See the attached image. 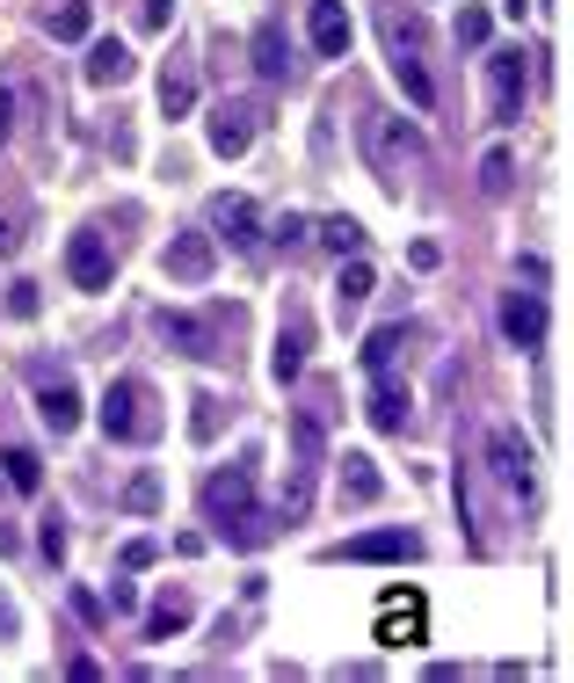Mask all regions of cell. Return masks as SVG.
I'll return each mask as SVG.
<instances>
[{"label": "cell", "instance_id": "ba28073f", "mask_svg": "<svg viewBox=\"0 0 574 683\" xmlns=\"http://www.w3.org/2000/svg\"><path fill=\"white\" fill-rule=\"evenodd\" d=\"M523 88H531V66H523V52H517V44L488 52V117H495V124H517Z\"/></svg>", "mask_w": 574, "mask_h": 683}, {"label": "cell", "instance_id": "6da1fadb", "mask_svg": "<svg viewBox=\"0 0 574 683\" xmlns=\"http://www.w3.org/2000/svg\"><path fill=\"white\" fill-rule=\"evenodd\" d=\"M204 524H219V538L241 545V553H255V545H269V516L255 509V473L247 466H226V473L204 480Z\"/></svg>", "mask_w": 574, "mask_h": 683}, {"label": "cell", "instance_id": "74e56055", "mask_svg": "<svg viewBox=\"0 0 574 683\" xmlns=\"http://www.w3.org/2000/svg\"><path fill=\"white\" fill-rule=\"evenodd\" d=\"M8 124H15V95L0 88V139H8Z\"/></svg>", "mask_w": 574, "mask_h": 683}, {"label": "cell", "instance_id": "ffe728a7", "mask_svg": "<svg viewBox=\"0 0 574 683\" xmlns=\"http://www.w3.org/2000/svg\"><path fill=\"white\" fill-rule=\"evenodd\" d=\"M401 421H407V386H393V371H379V378H371V429L393 437Z\"/></svg>", "mask_w": 574, "mask_h": 683}, {"label": "cell", "instance_id": "8fae6325", "mask_svg": "<svg viewBox=\"0 0 574 683\" xmlns=\"http://www.w3.org/2000/svg\"><path fill=\"white\" fill-rule=\"evenodd\" d=\"M109 247H103V233H73L66 241V277L81 284V291H109Z\"/></svg>", "mask_w": 574, "mask_h": 683}, {"label": "cell", "instance_id": "30bf717a", "mask_svg": "<svg viewBox=\"0 0 574 683\" xmlns=\"http://www.w3.org/2000/svg\"><path fill=\"white\" fill-rule=\"evenodd\" d=\"M211 269H219V241L211 233H174L168 241V277L174 284H204Z\"/></svg>", "mask_w": 574, "mask_h": 683}, {"label": "cell", "instance_id": "e575fe53", "mask_svg": "<svg viewBox=\"0 0 574 683\" xmlns=\"http://www.w3.org/2000/svg\"><path fill=\"white\" fill-rule=\"evenodd\" d=\"M153 561H160L153 538H131V545H124V567H153Z\"/></svg>", "mask_w": 574, "mask_h": 683}, {"label": "cell", "instance_id": "e0dca14e", "mask_svg": "<svg viewBox=\"0 0 574 683\" xmlns=\"http://www.w3.org/2000/svg\"><path fill=\"white\" fill-rule=\"evenodd\" d=\"M36 415H44L52 437H66L73 421H81V393H73L66 378H44V386H36Z\"/></svg>", "mask_w": 574, "mask_h": 683}, {"label": "cell", "instance_id": "3957f363", "mask_svg": "<svg viewBox=\"0 0 574 683\" xmlns=\"http://www.w3.org/2000/svg\"><path fill=\"white\" fill-rule=\"evenodd\" d=\"M422 44H429L422 15H385V52H393V81H401L407 109H436V73Z\"/></svg>", "mask_w": 574, "mask_h": 683}, {"label": "cell", "instance_id": "603a6c76", "mask_svg": "<svg viewBox=\"0 0 574 683\" xmlns=\"http://www.w3.org/2000/svg\"><path fill=\"white\" fill-rule=\"evenodd\" d=\"M0 473H8V488H15V494H36V488H44V466H36L30 444H8V451H0Z\"/></svg>", "mask_w": 574, "mask_h": 683}, {"label": "cell", "instance_id": "836d02e7", "mask_svg": "<svg viewBox=\"0 0 574 683\" xmlns=\"http://www.w3.org/2000/svg\"><path fill=\"white\" fill-rule=\"evenodd\" d=\"M458 44H488V15H480V8L458 15Z\"/></svg>", "mask_w": 574, "mask_h": 683}, {"label": "cell", "instance_id": "ab89813d", "mask_svg": "<svg viewBox=\"0 0 574 683\" xmlns=\"http://www.w3.org/2000/svg\"><path fill=\"white\" fill-rule=\"evenodd\" d=\"M0 255H15V233H8V226H0Z\"/></svg>", "mask_w": 574, "mask_h": 683}, {"label": "cell", "instance_id": "cb8c5ba5", "mask_svg": "<svg viewBox=\"0 0 574 683\" xmlns=\"http://www.w3.org/2000/svg\"><path fill=\"white\" fill-rule=\"evenodd\" d=\"M401 350H407V328L393 320V328H371V342H364V371L379 378V371H393L401 364Z\"/></svg>", "mask_w": 574, "mask_h": 683}, {"label": "cell", "instance_id": "f35d334b", "mask_svg": "<svg viewBox=\"0 0 574 683\" xmlns=\"http://www.w3.org/2000/svg\"><path fill=\"white\" fill-rule=\"evenodd\" d=\"M0 640H15V604H0Z\"/></svg>", "mask_w": 574, "mask_h": 683}, {"label": "cell", "instance_id": "5b68a950", "mask_svg": "<svg viewBox=\"0 0 574 683\" xmlns=\"http://www.w3.org/2000/svg\"><path fill=\"white\" fill-rule=\"evenodd\" d=\"M480 451H488V473L502 480L517 502H531V494H539V458H531V444H523L509 421H488V429H480Z\"/></svg>", "mask_w": 574, "mask_h": 683}, {"label": "cell", "instance_id": "4dcf8cb0", "mask_svg": "<svg viewBox=\"0 0 574 683\" xmlns=\"http://www.w3.org/2000/svg\"><path fill=\"white\" fill-rule=\"evenodd\" d=\"M124 509H139V516H146V509H160V480H153V473H139L131 488H124Z\"/></svg>", "mask_w": 574, "mask_h": 683}, {"label": "cell", "instance_id": "83f0119b", "mask_svg": "<svg viewBox=\"0 0 574 683\" xmlns=\"http://www.w3.org/2000/svg\"><path fill=\"white\" fill-rule=\"evenodd\" d=\"M509 168H517V160H509V146H488V160H480V190H488V196H509Z\"/></svg>", "mask_w": 574, "mask_h": 683}, {"label": "cell", "instance_id": "1f68e13d", "mask_svg": "<svg viewBox=\"0 0 574 683\" xmlns=\"http://www.w3.org/2000/svg\"><path fill=\"white\" fill-rule=\"evenodd\" d=\"M277 241H284V247H306V241H313V218H306V211H284V218H277Z\"/></svg>", "mask_w": 574, "mask_h": 683}, {"label": "cell", "instance_id": "2e32d148", "mask_svg": "<svg viewBox=\"0 0 574 683\" xmlns=\"http://www.w3.org/2000/svg\"><path fill=\"white\" fill-rule=\"evenodd\" d=\"M306 30H313V52L320 58H342L349 52V8H342V0H313Z\"/></svg>", "mask_w": 574, "mask_h": 683}, {"label": "cell", "instance_id": "4fadbf2b", "mask_svg": "<svg viewBox=\"0 0 574 683\" xmlns=\"http://www.w3.org/2000/svg\"><path fill=\"white\" fill-rule=\"evenodd\" d=\"M211 226H219L211 241H226V247H241V255H247V247L262 241V211L247 204V196H219V204H211Z\"/></svg>", "mask_w": 574, "mask_h": 683}, {"label": "cell", "instance_id": "5bb4252c", "mask_svg": "<svg viewBox=\"0 0 574 683\" xmlns=\"http://www.w3.org/2000/svg\"><path fill=\"white\" fill-rule=\"evenodd\" d=\"M502 334L517 342V350H539L545 342V298L539 291H509L502 298Z\"/></svg>", "mask_w": 574, "mask_h": 683}, {"label": "cell", "instance_id": "9c48e42d", "mask_svg": "<svg viewBox=\"0 0 574 683\" xmlns=\"http://www.w3.org/2000/svg\"><path fill=\"white\" fill-rule=\"evenodd\" d=\"M153 334L168 342V350L196 356V364H211V356H219V320H211V313H174V306H160V313H153Z\"/></svg>", "mask_w": 574, "mask_h": 683}, {"label": "cell", "instance_id": "7c38bea8", "mask_svg": "<svg viewBox=\"0 0 574 683\" xmlns=\"http://www.w3.org/2000/svg\"><path fill=\"white\" fill-rule=\"evenodd\" d=\"M379 640H385V648L422 640V596H415V589H385V596H379Z\"/></svg>", "mask_w": 574, "mask_h": 683}, {"label": "cell", "instance_id": "d4e9b609", "mask_svg": "<svg viewBox=\"0 0 574 683\" xmlns=\"http://www.w3.org/2000/svg\"><path fill=\"white\" fill-rule=\"evenodd\" d=\"M190 626V596H160L153 611H146V632H153V640H168V632H182Z\"/></svg>", "mask_w": 574, "mask_h": 683}, {"label": "cell", "instance_id": "ac0fdd59", "mask_svg": "<svg viewBox=\"0 0 574 683\" xmlns=\"http://www.w3.org/2000/svg\"><path fill=\"white\" fill-rule=\"evenodd\" d=\"M87 81H95V88H117V81H131V52H124L117 36H95V44H87Z\"/></svg>", "mask_w": 574, "mask_h": 683}, {"label": "cell", "instance_id": "d6a6232c", "mask_svg": "<svg viewBox=\"0 0 574 683\" xmlns=\"http://www.w3.org/2000/svg\"><path fill=\"white\" fill-rule=\"evenodd\" d=\"M36 545H44V561H66V531H59V516H44V531H36Z\"/></svg>", "mask_w": 574, "mask_h": 683}, {"label": "cell", "instance_id": "52a82bcc", "mask_svg": "<svg viewBox=\"0 0 574 683\" xmlns=\"http://www.w3.org/2000/svg\"><path fill=\"white\" fill-rule=\"evenodd\" d=\"M255 131H262V103H255V95H233V103H219V109L204 117V139H211V153H219V160L247 153V146H255Z\"/></svg>", "mask_w": 574, "mask_h": 683}, {"label": "cell", "instance_id": "8992f818", "mask_svg": "<svg viewBox=\"0 0 574 683\" xmlns=\"http://www.w3.org/2000/svg\"><path fill=\"white\" fill-rule=\"evenodd\" d=\"M146 407H153V393H146L139 378H117L109 401H103V437L109 444H146L153 437V415H146Z\"/></svg>", "mask_w": 574, "mask_h": 683}, {"label": "cell", "instance_id": "f1b7e54d", "mask_svg": "<svg viewBox=\"0 0 574 683\" xmlns=\"http://www.w3.org/2000/svg\"><path fill=\"white\" fill-rule=\"evenodd\" d=\"M320 241H328L334 255H357V241H364V226H357V218H342V211H334V218H320Z\"/></svg>", "mask_w": 574, "mask_h": 683}, {"label": "cell", "instance_id": "8d00e7d4", "mask_svg": "<svg viewBox=\"0 0 574 683\" xmlns=\"http://www.w3.org/2000/svg\"><path fill=\"white\" fill-rule=\"evenodd\" d=\"M407 263H415V269H436L444 255H436V241H415V247H407Z\"/></svg>", "mask_w": 574, "mask_h": 683}, {"label": "cell", "instance_id": "277c9868", "mask_svg": "<svg viewBox=\"0 0 574 683\" xmlns=\"http://www.w3.org/2000/svg\"><path fill=\"white\" fill-rule=\"evenodd\" d=\"M364 160L379 168L393 190H401V175H415L422 160H429V139H422L407 117H385V109H371L364 117Z\"/></svg>", "mask_w": 574, "mask_h": 683}, {"label": "cell", "instance_id": "d590c367", "mask_svg": "<svg viewBox=\"0 0 574 683\" xmlns=\"http://www.w3.org/2000/svg\"><path fill=\"white\" fill-rule=\"evenodd\" d=\"M174 22V0H146V30H168Z\"/></svg>", "mask_w": 574, "mask_h": 683}, {"label": "cell", "instance_id": "484cf974", "mask_svg": "<svg viewBox=\"0 0 574 683\" xmlns=\"http://www.w3.org/2000/svg\"><path fill=\"white\" fill-rule=\"evenodd\" d=\"M196 109V81L190 73H168V81H160V117H190Z\"/></svg>", "mask_w": 574, "mask_h": 683}, {"label": "cell", "instance_id": "d6986e66", "mask_svg": "<svg viewBox=\"0 0 574 683\" xmlns=\"http://www.w3.org/2000/svg\"><path fill=\"white\" fill-rule=\"evenodd\" d=\"M269 371H277L284 386H291L298 371H306V313H291V320L277 328V350H269Z\"/></svg>", "mask_w": 574, "mask_h": 683}, {"label": "cell", "instance_id": "7402d4cb", "mask_svg": "<svg viewBox=\"0 0 574 683\" xmlns=\"http://www.w3.org/2000/svg\"><path fill=\"white\" fill-rule=\"evenodd\" d=\"M255 73H262V81H284V73H291V44H284L277 22H262V30H255Z\"/></svg>", "mask_w": 574, "mask_h": 683}, {"label": "cell", "instance_id": "44dd1931", "mask_svg": "<svg viewBox=\"0 0 574 683\" xmlns=\"http://www.w3.org/2000/svg\"><path fill=\"white\" fill-rule=\"evenodd\" d=\"M342 494H349V502H357V509H364V502H379V494H385L379 466H371L364 451H342Z\"/></svg>", "mask_w": 574, "mask_h": 683}, {"label": "cell", "instance_id": "4316f807", "mask_svg": "<svg viewBox=\"0 0 574 683\" xmlns=\"http://www.w3.org/2000/svg\"><path fill=\"white\" fill-rule=\"evenodd\" d=\"M371 284H379V277H371V263H364V255H349L342 277H334V291H342V306H357V298H371Z\"/></svg>", "mask_w": 574, "mask_h": 683}, {"label": "cell", "instance_id": "f546056e", "mask_svg": "<svg viewBox=\"0 0 574 683\" xmlns=\"http://www.w3.org/2000/svg\"><path fill=\"white\" fill-rule=\"evenodd\" d=\"M87 22H95V15H87V0H66V8L52 15V36H66V44H81V36H87Z\"/></svg>", "mask_w": 574, "mask_h": 683}, {"label": "cell", "instance_id": "7a4b0ae2", "mask_svg": "<svg viewBox=\"0 0 574 683\" xmlns=\"http://www.w3.org/2000/svg\"><path fill=\"white\" fill-rule=\"evenodd\" d=\"M320 407H298L291 415V488H284V516H306L313 509V488H320V466H328V421H320Z\"/></svg>", "mask_w": 574, "mask_h": 683}, {"label": "cell", "instance_id": "9a60e30c", "mask_svg": "<svg viewBox=\"0 0 574 683\" xmlns=\"http://www.w3.org/2000/svg\"><path fill=\"white\" fill-rule=\"evenodd\" d=\"M342 561H422V538L415 531H364L342 545Z\"/></svg>", "mask_w": 574, "mask_h": 683}]
</instances>
